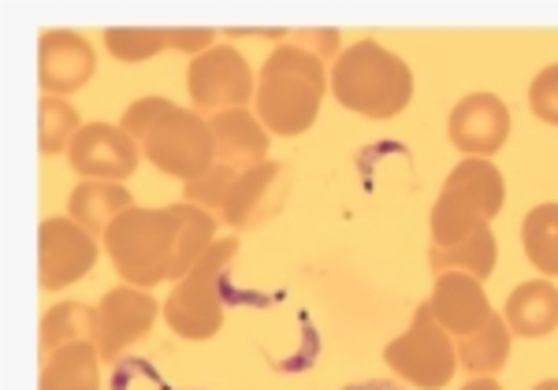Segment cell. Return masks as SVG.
<instances>
[{
	"instance_id": "cell-1",
	"label": "cell",
	"mask_w": 558,
	"mask_h": 390,
	"mask_svg": "<svg viewBox=\"0 0 558 390\" xmlns=\"http://www.w3.org/2000/svg\"><path fill=\"white\" fill-rule=\"evenodd\" d=\"M101 242L128 287L179 283L213 249L216 216L186 202L160 208L134 205L108 227Z\"/></svg>"
},
{
	"instance_id": "cell-2",
	"label": "cell",
	"mask_w": 558,
	"mask_h": 390,
	"mask_svg": "<svg viewBox=\"0 0 558 390\" xmlns=\"http://www.w3.org/2000/svg\"><path fill=\"white\" fill-rule=\"evenodd\" d=\"M120 126L138 142L142 157L153 168L172 179H183V183L205 175L216 164L209 120L194 108L168 101V97H142V101L128 105Z\"/></svg>"
},
{
	"instance_id": "cell-3",
	"label": "cell",
	"mask_w": 558,
	"mask_h": 390,
	"mask_svg": "<svg viewBox=\"0 0 558 390\" xmlns=\"http://www.w3.org/2000/svg\"><path fill=\"white\" fill-rule=\"evenodd\" d=\"M324 94H331L324 60L283 41L260 63V83L254 94L257 120L268 134L299 138L317 123Z\"/></svg>"
},
{
	"instance_id": "cell-4",
	"label": "cell",
	"mask_w": 558,
	"mask_h": 390,
	"mask_svg": "<svg viewBox=\"0 0 558 390\" xmlns=\"http://www.w3.org/2000/svg\"><path fill=\"white\" fill-rule=\"evenodd\" d=\"M331 97L365 120H395L413 101V71L399 52L365 38L339 52L328 71Z\"/></svg>"
},
{
	"instance_id": "cell-5",
	"label": "cell",
	"mask_w": 558,
	"mask_h": 390,
	"mask_svg": "<svg viewBox=\"0 0 558 390\" xmlns=\"http://www.w3.org/2000/svg\"><path fill=\"white\" fill-rule=\"evenodd\" d=\"M507 205V179L495 168V160L465 157L444 190H439L436 205L428 212L432 246H454V242L470 239L481 227H492L495 216Z\"/></svg>"
},
{
	"instance_id": "cell-6",
	"label": "cell",
	"mask_w": 558,
	"mask_h": 390,
	"mask_svg": "<svg viewBox=\"0 0 558 390\" xmlns=\"http://www.w3.org/2000/svg\"><path fill=\"white\" fill-rule=\"evenodd\" d=\"M242 242L216 239L213 249L205 253L197 265L186 271L183 279L172 287V294L165 297V320L179 339L186 342H209L223 328V276H228L231 260L239 257Z\"/></svg>"
},
{
	"instance_id": "cell-7",
	"label": "cell",
	"mask_w": 558,
	"mask_h": 390,
	"mask_svg": "<svg viewBox=\"0 0 558 390\" xmlns=\"http://www.w3.org/2000/svg\"><path fill=\"white\" fill-rule=\"evenodd\" d=\"M384 361L391 365L395 376H402L410 387L417 390H439L454 379L458 371V350L454 339L439 328V320L432 316L428 302L417 305L413 324L399 339L387 342Z\"/></svg>"
},
{
	"instance_id": "cell-8",
	"label": "cell",
	"mask_w": 558,
	"mask_h": 390,
	"mask_svg": "<svg viewBox=\"0 0 558 390\" xmlns=\"http://www.w3.org/2000/svg\"><path fill=\"white\" fill-rule=\"evenodd\" d=\"M186 94H191L194 112L220 115L228 108H246L257 94V78L250 71L246 57L231 45H213L186 68Z\"/></svg>"
},
{
	"instance_id": "cell-9",
	"label": "cell",
	"mask_w": 558,
	"mask_h": 390,
	"mask_svg": "<svg viewBox=\"0 0 558 390\" xmlns=\"http://www.w3.org/2000/svg\"><path fill=\"white\" fill-rule=\"evenodd\" d=\"M97 239L71 216H49L38 227V283L41 290H64L94 271Z\"/></svg>"
},
{
	"instance_id": "cell-10",
	"label": "cell",
	"mask_w": 558,
	"mask_h": 390,
	"mask_svg": "<svg viewBox=\"0 0 558 390\" xmlns=\"http://www.w3.org/2000/svg\"><path fill=\"white\" fill-rule=\"evenodd\" d=\"M291 190H294V175L279 160H268V164H260L254 171H242L228 205H223L220 220L235 234L257 231V227L272 223L283 212V205L291 202Z\"/></svg>"
},
{
	"instance_id": "cell-11",
	"label": "cell",
	"mask_w": 558,
	"mask_h": 390,
	"mask_svg": "<svg viewBox=\"0 0 558 390\" xmlns=\"http://www.w3.org/2000/svg\"><path fill=\"white\" fill-rule=\"evenodd\" d=\"M157 297H149V290H138V287H116L108 290L97 305V350H101V361H120L134 342L146 339L153 331V320L160 313Z\"/></svg>"
},
{
	"instance_id": "cell-12",
	"label": "cell",
	"mask_w": 558,
	"mask_h": 390,
	"mask_svg": "<svg viewBox=\"0 0 558 390\" xmlns=\"http://www.w3.org/2000/svg\"><path fill=\"white\" fill-rule=\"evenodd\" d=\"M138 142L123 126L86 123L68 149V164L78 179H101V183H123L138 171Z\"/></svg>"
},
{
	"instance_id": "cell-13",
	"label": "cell",
	"mask_w": 558,
	"mask_h": 390,
	"mask_svg": "<svg viewBox=\"0 0 558 390\" xmlns=\"http://www.w3.org/2000/svg\"><path fill=\"white\" fill-rule=\"evenodd\" d=\"M447 138L458 153L465 157H484L492 160V153H499L510 138V108L502 97L488 94H470L462 97L451 115H447Z\"/></svg>"
},
{
	"instance_id": "cell-14",
	"label": "cell",
	"mask_w": 558,
	"mask_h": 390,
	"mask_svg": "<svg viewBox=\"0 0 558 390\" xmlns=\"http://www.w3.org/2000/svg\"><path fill=\"white\" fill-rule=\"evenodd\" d=\"M97 71L94 45L75 31H41L38 38V83L41 94L64 97L83 89Z\"/></svg>"
},
{
	"instance_id": "cell-15",
	"label": "cell",
	"mask_w": 558,
	"mask_h": 390,
	"mask_svg": "<svg viewBox=\"0 0 558 390\" xmlns=\"http://www.w3.org/2000/svg\"><path fill=\"white\" fill-rule=\"evenodd\" d=\"M213 45H216V31H209V26H179V31L175 26H108L105 31V49L123 63L153 60L165 49L202 57Z\"/></svg>"
},
{
	"instance_id": "cell-16",
	"label": "cell",
	"mask_w": 558,
	"mask_h": 390,
	"mask_svg": "<svg viewBox=\"0 0 558 390\" xmlns=\"http://www.w3.org/2000/svg\"><path fill=\"white\" fill-rule=\"evenodd\" d=\"M428 308L439 320V328L447 334H458V339L484 328L488 316L495 313L488 294H484V283L465 276V271H444V276H436L428 294Z\"/></svg>"
},
{
	"instance_id": "cell-17",
	"label": "cell",
	"mask_w": 558,
	"mask_h": 390,
	"mask_svg": "<svg viewBox=\"0 0 558 390\" xmlns=\"http://www.w3.org/2000/svg\"><path fill=\"white\" fill-rule=\"evenodd\" d=\"M213 142H216V164L231 171H254L268 164V138L265 123L257 120V112L250 108H228V112L213 115Z\"/></svg>"
},
{
	"instance_id": "cell-18",
	"label": "cell",
	"mask_w": 558,
	"mask_h": 390,
	"mask_svg": "<svg viewBox=\"0 0 558 390\" xmlns=\"http://www.w3.org/2000/svg\"><path fill=\"white\" fill-rule=\"evenodd\" d=\"M502 320L521 339H547L551 331H558V287L544 276L514 287L507 308H502Z\"/></svg>"
},
{
	"instance_id": "cell-19",
	"label": "cell",
	"mask_w": 558,
	"mask_h": 390,
	"mask_svg": "<svg viewBox=\"0 0 558 390\" xmlns=\"http://www.w3.org/2000/svg\"><path fill=\"white\" fill-rule=\"evenodd\" d=\"M134 208L131 190L123 183H101V179H83L68 197V216L78 227H86L94 239H105V231Z\"/></svg>"
},
{
	"instance_id": "cell-20",
	"label": "cell",
	"mask_w": 558,
	"mask_h": 390,
	"mask_svg": "<svg viewBox=\"0 0 558 390\" xmlns=\"http://www.w3.org/2000/svg\"><path fill=\"white\" fill-rule=\"evenodd\" d=\"M38 390H101V350L97 342H71L45 357Z\"/></svg>"
},
{
	"instance_id": "cell-21",
	"label": "cell",
	"mask_w": 558,
	"mask_h": 390,
	"mask_svg": "<svg viewBox=\"0 0 558 390\" xmlns=\"http://www.w3.org/2000/svg\"><path fill=\"white\" fill-rule=\"evenodd\" d=\"M510 342H514V331L507 328L499 313L488 316L484 328H476L473 334H462L454 342L458 350V368L473 371V376H495L502 371V365L510 361Z\"/></svg>"
},
{
	"instance_id": "cell-22",
	"label": "cell",
	"mask_w": 558,
	"mask_h": 390,
	"mask_svg": "<svg viewBox=\"0 0 558 390\" xmlns=\"http://www.w3.org/2000/svg\"><path fill=\"white\" fill-rule=\"evenodd\" d=\"M495 257H499V242H495L492 227H481V231L454 242V246H432L428 268L436 271V276H444V271H465V276L484 283L495 271Z\"/></svg>"
},
{
	"instance_id": "cell-23",
	"label": "cell",
	"mask_w": 558,
	"mask_h": 390,
	"mask_svg": "<svg viewBox=\"0 0 558 390\" xmlns=\"http://www.w3.org/2000/svg\"><path fill=\"white\" fill-rule=\"evenodd\" d=\"M41 353H49L71 346V342H97V308L83 302H60L41 316L38 328Z\"/></svg>"
},
{
	"instance_id": "cell-24",
	"label": "cell",
	"mask_w": 558,
	"mask_h": 390,
	"mask_svg": "<svg viewBox=\"0 0 558 390\" xmlns=\"http://www.w3.org/2000/svg\"><path fill=\"white\" fill-rule=\"evenodd\" d=\"M521 246L525 257L544 279L558 276V202L536 205L533 212L521 220Z\"/></svg>"
},
{
	"instance_id": "cell-25",
	"label": "cell",
	"mask_w": 558,
	"mask_h": 390,
	"mask_svg": "<svg viewBox=\"0 0 558 390\" xmlns=\"http://www.w3.org/2000/svg\"><path fill=\"white\" fill-rule=\"evenodd\" d=\"M83 120H78V112L71 108L64 97H52V94H41L38 101V153L41 157H60L71 149V142H75V134L83 131Z\"/></svg>"
},
{
	"instance_id": "cell-26",
	"label": "cell",
	"mask_w": 558,
	"mask_h": 390,
	"mask_svg": "<svg viewBox=\"0 0 558 390\" xmlns=\"http://www.w3.org/2000/svg\"><path fill=\"white\" fill-rule=\"evenodd\" d=\"M239 183V171L223 168V164H213L205 175L191 179V183H183V202L186 205H197L205 208V212H223V205H228L231 190Z\"/></svg>"
},
{
	"instance_id": "cell-27",
	"label": "cell",
	"mask_w": 558,
	"mask_h": 390,
	"mask_svg": "<svg viewBox=\"0 0 558 390\" xmlns=\"http://www.w3.org/2000/svg\"><path fill=\"white\" fill-rule=\"evenodd\" d=\"M529 108L539 123L558 126V63L544 68L539 75L529 83Z\"/></svg>"
},
{
	"instance_id": "cell-28",
	"label": "cell",
	"mask_w": 558,
	"mask_h": 390,
	"mask_svg": "<svg viewBox=\"0 0 558 390\" xmlns=\"http://www.w3.org/2000/svg\"><path fill=\"white\" fill-rule=\"evenodd\" d=\"M112 390H168L146 357H120L112 368Z\"/></svg>"
},
{
	"instance_id": "cell-29",
	"label": "cell",
	"mask_w": 558,
	"mask_h": 390,
	"mask_svg": "<svg viewBox=\"0 0 558 390\" xmlns=\"http://www.w3.org/2000/svg\"><path fill=\"white\" fill-rule=\"evenodd\" d=\"M287 45H299L320 60H339V52H343L336 26H294V31H287Z\"/></svg>"
},
{
	"instance_id": "cell-30",
	"label": "cell",
	"mask_w": 558,
	"mask_h": 390,
	"mask_svg": "<svg viewBox=\"0 0 558 390\" xmlns=\"http://www.w3.org/2000/svg\"><path fill=\"white\" fill-rule=\"evenodd\" d=\"M462 390H502V387L495 383L492 376H476V379H470V383H465Z\"/></svg>"
},
{
	"instance_id": "cell-31",
	"label": "cell",
	"mask_w": 558,
	"mask_h": 390,
	"mask_svg": "<svg viewBox=\"0 0 558 390\" xmlns=\"http://www.w3.org/2000/svg\"><path fill=\"white\" fill-rule=\"evenodd\" d=\"M347 390H402V387L391 383V379H373V383H357V387H347Z\"/></svg>"
},
{
	"instance_id": "cell-32",
	"label": "cell",
	"mask_w": 558,
	"mask_h": 390,
	"mask_svg": "<svg viewBox=\"0 0 558 390\" xmlns=\"http://www.w3.org/2000/svg\"><path fill=\"white\" fill-rule=\"evenodd\" d=\"M533 390H558V379H544V383H536Z\"/></svg>"
},
{
	"instance_id": "cell-33",
	"label": "cell",
	"mask_w": 558,
	"mask_h": 390,
	"mask_svg": "<svg viewBox=\"0 0 558 390\" xmlns=\"http://www.w3.org/2000/svg\"><path fill=\"white\" fill-rule=\"evenodd\" d=\"M168 390H172V387H168Z\"/></svg>"
}]
</instances>
